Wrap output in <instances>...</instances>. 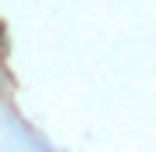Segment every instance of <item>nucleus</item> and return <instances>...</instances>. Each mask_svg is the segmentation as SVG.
Wrapping results in <instances>:
<instances>
[]
</instances>
